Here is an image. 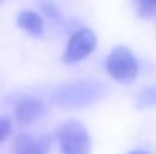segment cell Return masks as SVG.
<instances>
[{"instance_id": "1", "label": "cell", "mask_w": 156, "mask_h": 154, "mask_svg": "<svg viewBox=\"0 0 156 154\" xmlns=\"http://www.w3.org/2000/svg\"><path fill=\"white\" fill-rule=\"evenodd\" d=\"M105 95H106V88L103 83L83 80L58 88V91L53 95V100L56 104L65 109H80L100 101Z\"/></svg>"}, {"instance_id": "2", "label": "cell", "mask_w": 156, "mask_h": 154, "mask_svg": "<svg viewBox=\"0 0 156 154\" xmlns=\"http://www.w3.org/2000/svg\"><path fill=\"white\" fill-rule=\"evenodd\" d=\"M58 142L61 154H90L93 144L87 127L77 119L62 122L58 130Z\"/></svg>"}, {"instance_id": "3", "label": "cell", "mask_w": 156, "mask_h": 154, "mask_svg": "<svg viewBox=\"0 0 156 154\" xmlns=\"http://www.w3.org/2000/svg\"><path fill=\"white\" fill-rule=\"evenodd\" d=\"M106 71L108 74L120 83H132L138 77V60L135 54L124 46L114 47L106 57Z\"/></svg>"}, {"instance_id": "4", "label": "cell", "mask_w": 156, "mask_h": 154, "mask_svg": "<svg viewBox=\"0 0 156 154\" xmlns=\"http://www.w3.org/2000/svg\"><path fill=\"white\" fill-rule=\"evenodd\" d=\"M97 47V36L91 29H79L76 30L68 43L64 51L62 60L65 63H77L88 57Z\"/></svg>"}, {"instance_id": "5", "label": "cell", "mask_w": 156, "mask_h": 154, "mask_svg": "<svg viewBox=\"0 0 156 154\" xmlns=\"http://www.w3.org/2000/svg\"><path fill=\"white\" fill-rule=\"evenodd\" d=\"M52 147V138L49 135L32 136V135H18L14 141V154H49Z\"/></svg>"}, {"instance_id": "6", "label": "cell", "mask_w": 156, "mask_h": 154, "mask_svg": "<svg viewBox=\"0 0 156 154\" xmlns=\"http://www.w3.org/2000/svg\"><path fill=\"white\" fill-rule=\"evenodd\" d=\"M44 110H46L44 103L32 95H23L15 101V118L23 125L35 122L44 113Z\"/></svg>"}, {"instance_id": "7", "label": "cell", "mask_w": 156, "mask_h": 154, "mask_svg": "<svg viewBox=\"0 0 156 154\" xmlns=\"http://www.w3.org/2000/svg\"><path fill=\"white\" fill-rule=\"evenodd\" d=\"M17 24L20 29L32 36H41L44 33V21L40 14L34 11H23L17 17Z\"/></svg>"}, {"instance_id": "8", "label": "cell", "mask_w": 156, "mask_h": 154, "mask_svg": "<svg viewBox=\"0 0 156 154\" xmlns=\"http://www.w3.org/2000/svg\"><path fill=\"white\" fill-rule=\"evenodd\" d=\"M153 106H156V85L147 86L136 97V107L138 109H150Z\"/></svg>"}, {"instance_id": "9", "label": "cell", "mask_w": 156, "mask_h": 154, "mask_svg": "<svg viewBox=\"0 0 156 154\" xmlns=\"http://www.w3.org/2000/svg\"><path fill=\"white\" fill-rule=\"evenodd\" d=\"M136 9L141 18H150L156 14V0H136Z\"/></svg>"}, {"instance_id": "10", "label": "cell", "mask_w": 156, "mask_h": 154, "mask_svg": "<svg viewBox=\"0 0 156 154\" xmlns=\"http://www.w3.org/2000/svg\"><path fill=\"white\" fill-rule=\"evenodd\" d=\"M41 9L44 11V14H46L50 20H55V21H59V20H61V14H59L58 8L53 5L52 2H49V0H41Z\"/></svg>"}, {"instance_id": "11", "label": "cell", "mask_w": 156, "mask_h": 154, "mask_svg": "<svg viewBox=\"0 0 156 154\" xmlns=\"http://www.w3.org/2000/svg\"><path fill=\"white\" fill-rule=\"evenodd\" d=\"M12 132V122L8 116H0V144L5 142Z\"/></svg>"}, {"instance_id": "12", "label": "cell", "mask_w": 156, "mask_h": 154, "mask_svg": "<svg viewBox=\"0 0 156 154\" xmlns=\"http://www.w3.org/2000/svg\"><path fill=\"white\" fill-rule=\"evenodd\" d=\"M127 154H152V153H149L146 150H133V151H130V153H127Z\"/></svg>"}]
</instances>
